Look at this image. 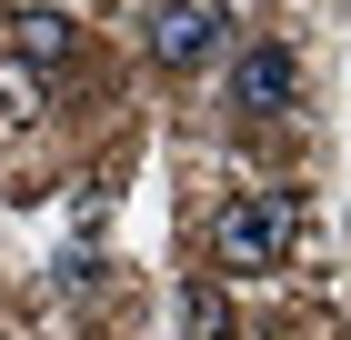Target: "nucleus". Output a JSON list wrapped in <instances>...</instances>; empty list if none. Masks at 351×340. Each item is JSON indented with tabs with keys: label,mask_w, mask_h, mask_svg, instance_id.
<instances>
[{
	"label": "nucleus",
	"mask_w": 351,
	"mask_h": 340,
	"mask_svg": "<svg viewBox=\"0 0 351 340\" xmlns=\"http://www.w3.org/2000/svg\"><path fill=\"white\" fill-rule=\"evenodd\" d=\"M291 231H301V200H291V190H241V200L211 210L221 270H281V261H291Z\"/></svg>",
	"instance_id": "f257e3e1"
},
{
	"label": "nucleus",
	"mask_w": 351,
	"mask_h": 340,
	"mask_svg": "<svg viewBox=\"0 0 351 340\" xmlns=\"http://www.w3.org/2000/svg\"><path fill=\"white\" fill-rule=\"evenodd\" d=\"M291 101H301V60L281 51V40L231 51V110H241V120H281Z\"/></svg>",
	"instance_id": "f03ea898"
},
{
	"label": "nucleus",
	"mask_w": 351,
	"mask_h": 340,
	"mask_svg": "<svg viewBox=\"0 0 351 340\" xmlns=\"http://www.w3.org/2000/svg\"><path fill=\"white\" fill-rule=\"evenodd\" d=\"M151 51H161V70H201V60L231 51V10L221 0H171L161 30H151Z\"/></svg>",
	"instance_id": "7ed1b4c3"
},
{
	"label": "nucleus",
	"mask_w": 351,
	"mask_h": 340,
	"mask_svg": "<svg viewBox=\"0 0 351 340\" xmlns=\"http://www.w3.org/2000/svg\"><path fill=\"white\" fill-rule=\"evenodd\" d=\"M71 60V21L60 10H21V70H60Z\"/></svg>",
	"instance_id": "20e7f679"
},
{
	"label": "nucleus",
	"mask_w": 351,
	"mask_h": 340,
	"mask_svg": "<svg viewBox=\"0 0 351 340\" xmlns=\"http://www.w3.org/2000/svg\"><path fill=\"white\" fill-rule=\"evenodd\" d=\"M181 330H191V340H231V300H221L211 280H191V290H181Z\"/></svg>",
	"instance_id": "39448f33"
},
{
	"label": "nucleus",
	"mask_w": 351,
	"mask_h": 340,
	"mask_svg": "<svg viewBox=\"0 0 351 340\" xmlns=\"http://www.w3.org/2000/svg\"><path fill=\"white\" fill-rule=\"evenodd\" d=\"M0 120H40V70L0 60Z\"/></svg>",
	"instance_id": "423d86ee"
}]
</instances>
